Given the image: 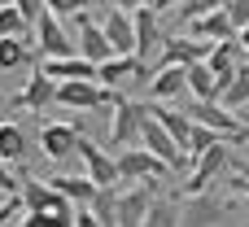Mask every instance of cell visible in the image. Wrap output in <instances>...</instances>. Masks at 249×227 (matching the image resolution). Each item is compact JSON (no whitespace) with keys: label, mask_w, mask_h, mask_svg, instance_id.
<instances>
[{"label":"cell","mask_w":249,"mask_h":227,"mask_svg":"<svg viewBox=\"0 0 249 227\" xmlns=\"http://www.w3.org/2000/svg\"><path fill=\"white\" fill-rule=\"evenodd\" d=\"M219 105H223L228 114H236V118H241V109H249V66L219 92Z\"/></svg>","instance_id":"cb8c5ba5"},{"label":"cell","mask_w":249,"mask_h":227,"mask_svg":"<svg viewBox=\"0 0 249 227\" xmlns=\"http://www.w3.org/2000/svg\"><path fill=\"white\" fill-rule=\"evenodd\" d=\"M162 9L166 4H131V26H136V57H153L162 44Z\"/></svg>","instance_id":"9c48e42d"},{"label":"cell","mask_w":249,"mask_h":227,"mask_svg":"<svg viewBox=\"0 0 249 227\" xmlns=\"http://www.w3.org/2000/svg\"><path fill=\"white\" fill-rule=\"evenodd\" d=\"M153 122L188 153V140H193V122H188V114L184 109H166V105H153Z\"/></svg>","instance_id":"7402d4cb"},{"label":"cell","mask_w":249,"mask_h":227,"mask_svg":"<svg viewBox=\"0 0 249 227\" xmlns=\"http://www.w3.org/2000/svg\"><path fill=\"white\" fill-rule=\"evenodd\" d=\"M228 197H214V192H201V197H184L179 201V227H214L223 223L228 214Z\"/></svg>","instance_id":"ba28073f"},{"label":"cell","mask_w":249,"mask_h":227,"mask_svg":"<svg viewBox=\"0 0 249 227\" xmlns=\"http://www.w3.org/2000/svg\"><path fill=\"white\" fill-rule=\"evenodd\" d=\"M241 122H245V131H249V109H245V114H241Z\"/></svg>","instance_id":"e575fe53"},{"label":"cell","mask_w":249,"mask_h":227,"mask_svg":"<svg viewBox=\"0 0 249 227\" xmlns=\"http://www.w3.org/2000/svg\"><path fill=\"white\" fill-rule=\"evenodd\" d=\"M22 157H26V131L18 122H0V162L18 166Z\"/></svg>","instance_id":"603a6c76"},{"label":"cell","mask_w":249,"mask_h":227,"mask_svg":"<svg viewBox=\"0 0 249 227\" xmlns=\"http://www.w3.org/2000/svg\"><path fill=\"white\" fill-rule=\"evenodd\" d=\"M184 114H188V122H197V127L214 131L219 140H241V136H245V122H241L236 114H228L223 105H197V101H188V105H184Z\"/></svg>","instance_id":"52a82bcc"},{"label":"cell","mask_w":249,"mask_h":227,"mask_svg":"<svg viewBox=\"0 0 249 227\" xmlns=\"http://www.w3.org/2000/svg\"><path fill=\"white\" fill-rule=\"evenodd\" d=\"M0 39H31V31L22 26L18 4H0Z\"/></svg>","instance_id":"f1b7e54d"},{"label":"cell","mask_w":249,"mask_h":227,"mask_svg":"<svg viewBox=\"0 0 249 227\" xmlns=\"http://www.w3.org/2000/svg\"><path fill=\"white\" fill-rule=\"evenodd\" d=\"M0 101H4V96H0Z\"/></svg>","instance_id":"d590c367"},{"label":"cell","mask_w":249,"mask_h":227,"mask_svg":"<svg viewBox=\"0 0 249 227\" xmlns=\"http://www.w3.org/2000/svg\"><path fill=\"white\" fill-rule=\"evenodd\" d=\"M114 162H118V179H123V184H149V179L171 175V171H166L153 153H144V149H127V153H118Z\"/></svg>","instance_id":"8fae6325"},{"label":"cell","mask_w":249,"mask_h":227,"mask_svg":"<svg viewBox=\"0 0 249 227\" xmlns=\"http://www.w3.org/2000/svg\"><path fill=\"white\" fill-rule=\"evenodd\" d=\"M31 61V44L26 39H0V70H18Z\"/></svg>","instance_id":"4316f807"},{"label":"cell","mask_w":249,"mask_h":227,"mask_svg":"<svg viewBox=\"0 0 249 227\" xmlns=\"http://www.w3.org/2000/svg\"><path fill=\"white\" fill-rule=\"evenodd\" d=\"M223 13H228V22H232V31H236V35L249 26V0H228V4H223Z\"/></svg>","instance_id":"f546056e"},{"label":"cell","mask_w":249,"mask_h":227,"mask_svg":"<svg viewBox=\"0 0 249 227\" xmlns=\"http://www.w3.org/2000/svg\"><path fill=\"white\" fill-rule=\"evenodd\" d=\"M92 17L101 22L114 57H136V26H131L127 4H92Z\"/></svg>","instance_id":"6da1fadb"},{"label":"cell","mask_w":249,"mask_h":227,"mask_svg":"<svg viewBox=\"0 0 249 227\" xmlns=\"http://www.w3.org/2000/svg\"><path fill=\"white\" fill-rule=\"evenodd\" d=\"M35 48H39V61H61V57H79L74 52V39L66 35V26H61V17H53L48 13V4H44V13H39V26H35Z\"/></svg>","instance_id":"8992f818"},{"label":"cell","mask_w":249,"mask_h":227,"mask_svg":"<svg viewBox=\"0 0 249 227\" xmlns=\"http://www.w3.org/2000/svg\"><path fill=\"white\" fill-rule=\"evenodd\" d=\"M153 201H158V179L123 188L118 192V227H144V214Z\"/></svg>","instance_id":"30bf717a"},{"label":"cell","mask_w":249,"mask_h":227,"mask_svg":"<svg viewBox=\"0 0 249 227\" xmlns=\"http://www.w3.org/2000/svg\"><path fill=\"white\" fill-rule=\"evenodd\" d=\"M74 153L83 157V175L92 179V188H96V192H114V188L123 184V179H118V162H114V153H105L96 140H88V136H83Z\"/></svg>","instance_id":"3957f363"},{"label":"cell","mask_w":249,"mask_h":227,"mask_svg":"<svg viewBox=\"0 0 249 227\" xmlns=\"http://www.w3.org/2000/svg\"><path fill=\"white\" fill-rule=\"evenodd\" d=\"M74 227H101V223H96L92 210H74Z\"/></svg>","instance_id":"d6a6232c"},{"label":"cell","mask_w":249,"mask_h":227,"mask_svg":"<svg viewBox=\"0 0 249 227\" xmlns=\"http://www.w3.org/2000/svg\"><path fill=\"white\" fill-rule=\"evenodd\" d=\"M74 31H79L74 52H79L88 66H105V61L114 57V48H109V39H105V31H101V22L92 17V4H88L83 13H74Z\"/></svg>","instance_id":"277c9868"},{"label":"cell","mask_w":249,"mask_h":227,"mask_svg":"<svg viewBox=\"0 0 249 227\" xmlns=\"http://www.w3.org/2000/svg\"><path fill=\"white\" fill-rule=\"evenodd\" d=\"M232 166V149L228 144H214L210 153L197 157V166L188 171V197H201V192H214V184L223 179V171Z\"/></svg>","instance_id":"5b68a950"},{"label":"cell","mask_w":249,"mask_h":227,"mask_svg":"<svg viewBox=\"0 0 249 227\" xmlns=\"http://www.w3.org/2000/svg\"><path fill=\"white\" fill-rule=\"evenodd\" d=\"M13 105H18V109H48V105H57V83L35 70V74L26 79V87L13 96Z\"/></svg>","instance_id":"ac0fdd59"},{"label":"cell","mask_w":249,"mask_h":227,"mask_svg":"<svg viewBox=\"0 0 249 227\" xmlns=\"http://www.w3.org/2000/svg\"><path fill=\"white\" fill-rule=\"evenodd\" d=\"M210 57V44H197V39H188V35H175L166 48H162V61L158 66H197V61H206Z\"/></svg>","instance_id":"d6986e66"},{"label":"cell","mask_w":249,"mask_h":227,"mask_svg":"<svg viewBox=\"0 0 249 227\" xmlns=\"http://www.w3.org/2000/svg\"><path fill=\"white\" fill-rule=\"evenodd\" d=\"M18 192H22V184H18L13 166H4V162H0V197L9 201V197H18Z\"/></svg>","instance_id":"1f68e13d"},{"label":"cell","mask_w":249,"mask_h":227,"mask_svg":"<svg viewBox=\"0 0 249 227\" xmlns=\"http://www.w3.org/2000/svg\"><path fill=\"white\" fill-rule=\"evenodd\" d=\"M18 227H74V206L61 210H39V214H22Z\"/></svg>","instance_id":"484cf974"},{"label":"cell","mask_w":249,"mask_h":227,"mask_svg":"<svg viewBox=\"0 0 249 227\" xmlns=\"http://www.w3.org/2000/svg\"><path fill=\"white\" fill-rule=\"evenodd\" d=\"M184 35H188V39H197V44H210V48H219V44L236 39L232 22H228V13H223V4H214V9H210V13H201L193 26H184Z\"/></svg>","instance_id":"7c38bea8"},{"label":"cell","mask_w":249,"mask_h":227,"mask_svg":"<svg viewBox=\"0 0 249 227\" xmlns=\"http://www.w3.org/2000/svg\"><path fill=\"white\" fill-rule=\"evenodd\" d=\"M48 188H53L61 201H70L74 210H88V206L96 201V188H92V179H88V175H53V179H48Z\"/></svg>","instance_id":"e0dca14e"},{"label":"cell","mask_w":249,"mask_h":227,"mask_svg":"<svg viewBox=\"0 0 249 227\" xmlns=\"http://www.w3.org/2000/svg\"><path fill=\"white\" fill-rule=\"evenodd\" d=\"M39 74L61 83H96V66H88L83 57H61V61H39Z\"/></svg>","instance_id":"9a60e30c"},{"label":"cell","mask_w":249,"mask_h":227,"mask_svg":"<svg viewBox=\"0 0 249 227\" xmlns=\"http://www.w3.org/2000/svg\"><path fill=\"white\" fill-rule=\"evenodd\" d=\"M18 4V13H22V26L31 31V26H39V13H44V4L39 0H13Z\"/></svg>","instance_id":"4dcf8cb0"},{"label":"cell","mask_w":249,"mask_h":227,"mask_svg":"<svg viewBox=\"0 0 249 227\" xmlns=\"http://www.w3.org/2000/svg\"><path fill=\"white\" fill-rule=\"evenodd\" d=\"M184 74H188V92H193V101H197V105H219V79L210 74V66H206V61L184 66Z\"/></svg>","instance_id":"44dd1931"},{"label":"cell","mask_w":249,"mask_h":227,"mask_svg":"<svg viewBox=\"0 0 249 227\" xmlns=\"http://www.w3.org/2000/svg\"><path fill=\"white\" fill-rule=\"evenodd\" d=\"M79 140H83V131H79L74 122H48V127L39 131V149H44L48 162H66V157L79 149Z\"/></svg>","instance_id":"4fadbf2b"},{"label":"cell","mask_w":249,"mask_h":227,"mask_svg":"<svg viewBox=\"0 0 249 227\" xmlns=\"http://www.w3.org/2000/svg\"><path fill=\"white\" fill-rule=\"evenodd\" d=\"M144 227H179V201L175 197H158L144 214Z\"/></svg>","instance_id":"d4e9b609"},{"label":"cell","mask_w":249,"mask_h":227,"mask_svg":"<svg viewBox=\"0 0 249 227\" xmlns=\"http://www.w3.org/2000/svg\"><path fill=\"white\" fill-rule=\"evenodd\" d=\"M88 210L96 214L101 227H118V188H114V192H96V201H92Z\"/></svg>","instance_id":"83f0119b"},{"label":"cell","mask_w":249,"mask_h":227,"mask_svg":"<svg viewBox=\"0 0 249 227\" xmlns=\"http://www.w3.org/2000/svg\"><path fill=\"white\" fill-rule=\"evenodd\" d=\"M149 118H153V105H144V101H118L114 127H109V149H118V153L136 149L140 144V127Z\"/></svg>","instance_id":"7a4b0ae2"},{"label":"cell","mask_w":249,"mask_h":227,"mask_svg":"<svg viewBox=\"0 0 249 227\" xmlns=\"http://www.w3.org/2000/svg\"><path fill=\"white\" fill-rule=\"evenodd\" d=\"M206 66H210V74L219 79V92L241 74L249 66V57H245V48L236 44V39H228V44H219V48H210V57H206Z\"/></svg>","instance_id":"5bb4252c"},{"label":"cell","mask_w":249,"mask_h":227,"mask_svg":"<svg viewBox=\"0 0 249 227\" xmlns=\"http://www.w3.org/2000/svg\"><path fill=\"white\" fill-rule=\"evenodd\" d=\"M232 188H236V192H241V197H249V179H241V175H236V179H232Z\"/></svg>","instance_id":"836d02e7"},{"label":"cell","mask_w":249,"mask_h":227,"mask_svg":"<svg viewBox=\"0 0 249 227\" xmlns=\"http://www.w3.org/2000/svg\"><path fill=\"white\" fill-rule=\"evenodd\" d=\"M188 92V74L184 66H158V74L149 79V101L162 105V101H179Z\"/></svg>","instance_id":"2e32d148"},{"label":"cell","mask_w":249,"mask_h":227,"mask_svg":"<svg viewBox=\"0 0 249 227\" xmlns=\"http://www.w3.org/2000/svg\"><path fill=\"white\" fill-rule=\"evenodd\" d=\"M144 74V61L140 57H109L105 66H96V87H114V83H127V79H140Z\"/></svg>","instance_id":"ffe728a7"}]
</instances>
